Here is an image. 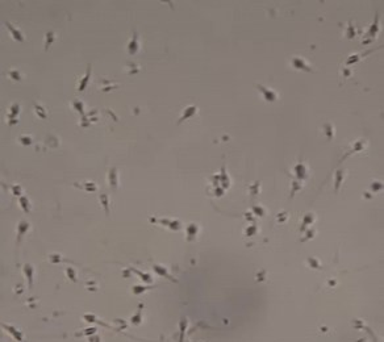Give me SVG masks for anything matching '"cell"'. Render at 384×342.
<instances>
[{
  "mask_svg": "<svg viewBox=\"0 0 384 342\" xmlns=\"http://www.w3.org/2000/svg\"><path fill=\"white\" fill-rule=\"evenodd\" d=\"M258 87H259V88H261V91L263 92V95H264V97H266V100L274 101L275 99H276V94H275V92L268 91L267 88H264V87H262V86H258Z\"/></svg>",
  "mask_w": 384,
  "mask_h": 342,
  "instance_id": "6da1fadb",
  "label": "cell"
},
{
  "mask_svg": "<svg viewBox=\"0 0 384 342\" xmlns=\"http://www.w3.org/2000/svg\"><path fill=\"white\" fill-rule=\"evenodd\" d=\"M292 63H293L295 67H301L303 70H309V66L305 65L304 62H303V59L300 58V57H295V58L292 59Z\"/></svg>",
  "mask_w": 384,
  "mask_h": 342,
  "instance_id": "7a4b0ae2",
  "label": "cell"
},
{
  "mask_svg": "<svg viewBox=\"0 0 384 342\" xmlns=\"http://www.w3.org/2000/svg\"><path fill=\"white\" fill-rule=\"evenodd\" d=\"M137 49H138V44H137V37H136V34H134V37H133V40L129 42V45H128V50H129V53H132V54H134L137 51Z\"/></svg>",
  "mask_w": 384,
  "mask_h": 342,
  "instance_id": "3957f363",
  "label": "cell"
},
{
  "mask_svg": "<svg viewBox=\"0 0 384 342\" xmlns=\"http://www.w3.org/2000/svg\"><path fill=\"white\" fill-rule=\"evenodd\" d=\"M195 111H196V107H188V108H187V109H186V112H184V116H183V117H180V120H179V121H183V120H186L187 117H190L191 115H194Z\"/></svg>",
  "mask_w": 384,
  "mask_h": 342,
  "instance_id": "277c9868",
  "label": "cell"
},
{
  "mask_svg": "<svg viewBox=\"0 0 384 342\" xmlns=\"http://www.w3.org/2000/svg\"><path fill=\"white\" fill-rule=\"evenodd\" d=\"M90 74H91V70L88 71V74L83 78V80H82V83H80V86H79V91H83L84 90V87H86V83H88V78H90Z\"/></svg>",
  "mask_w": 384,
  "mask_h": 342,
  "instance_id": "5b68a950",
  "label": "cell"
},
{
  "mask_svg": "<svg viewBox=\"0 0 384 342\" xmlns=\"http://www.w3.org/2000/svg\"><path fill=\"white\" fill-rule=\"evenodd\" d=\"M7 25H8V28H9V30H11V32H12V34H15V38H16V40H20V41H21V40H23V38H21V34H20V33L17 32V30H16V29H13V28H12V27H11V25H9V24H7Z\"/></svg>",
  "mask_w": 384,
  "mask_h": 342,
  "instance_id": "8992f818",
  "label": "cell"
}]
</instances>
